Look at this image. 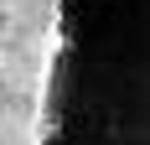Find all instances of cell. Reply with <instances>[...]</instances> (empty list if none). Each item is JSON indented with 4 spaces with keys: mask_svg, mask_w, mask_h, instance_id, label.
Wrapping results in <instances>:
<instances>
[]
</instances>
